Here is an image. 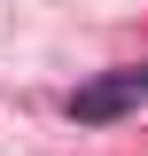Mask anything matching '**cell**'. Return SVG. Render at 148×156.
<instances>
[{
    "mask_svg": "<svg viewBox=\"0 0 148 156\" xmlns=\"http://www.w3.org/2000/svg\"><path fill=\"white\" fill-rule=\"evenodd\" d=\"M62 109L78 117V125H117V117L148 109V62H125V70H93L86 86H70V101Z\"/></svg>",
    "mask_w": 148,
    "mask_h": 156,
    "instance_id": "6da1fadb",
    "label": "cell"
}]
</instances>
